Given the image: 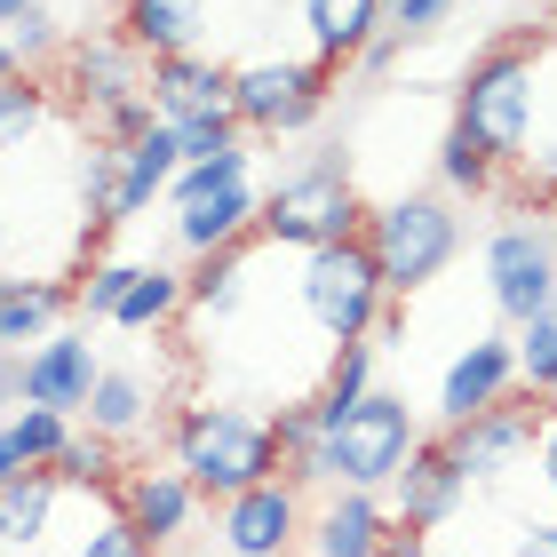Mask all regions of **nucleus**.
<instances>
[{"label":"nucleus","mask_w":557,"mask_h":557,"mask_svg":"<svg viewBox=\"0 0 557 557\" xmlns=\"http://www.w3.org/2000/svg\"><path fill=\"white\" fill-rule=\"evenodd\" d=\"M534 454H542V486L557 494V414L542 422V446H534Z\"/></svg>","instance_id":"nucleus-40"},{"label":"nucleus","mask_w":557,"mask_h":557,"mask_svg":"<svg viewBox=\"0 0 557 557\" xmlns=\"http://www.w3.org/2000/svg\"><path fill=\"white\" fill-rule=\"evenodd\" d=\"M0 40L16 48V64H24V72H33L40 57H64V33H57V16H48V0H40V9H24Z\"/></svg>","instance_id":"nucleus-33"},{"label":"nucleus","mask_w":557,"mask_h":557,"mask_svg":"<svg viewBox=\"0 0 557 557\" xmlns=\"http://www.w3.org/2000/svg\"><path fill=\"white\" fill-rule=\"evenodd\" d=\"M175 557H223V549H175Z\"/></svg>","instance_id":"nucleus-42"},{"label":"nucleus","mask_w":557,"mask_h":557,"mask_svg":"<svg viewBox=\"0 0 557 557\" xmlns=\"http://www.w3.org/2000/svg\"><path fill=\"white\" fill-rule=\"evenodd\" d=\"M326 96H335V72H326L319 57L232 64V120L247 136H302V128H319Z\"/></svg>","instance_id":"nucleus-8"},{"label":"nucleus","mask_w":557,"mask_h":557,"mask_svg":"<svg viewBox=\"0 0 557 557\" xmlns=\"http://www.w3.org/2000/svg\"><path fill=\"white\" fill-rule=\"evenodd\" d=\"M24 9H40V0H0V33H9V24H16Z\"/></svg>","instance_id":"nucleus-41"},{"label":"nucleus","mask_w":557,"mask_h":557,"mask_svg":"<svg viewBox=\"0 0 557 557\" xmlns=\"http://www.w3.org/2000/svg\"><path fill=\"white\" fill-rule=\"evenodd\" d=\"M462 494H470V478L454 470V454L438 446V438H422L414 454H407V470L391 478V525H407V534H438V525L462 510Z\"/></svg>","instance_id":"nucleus-14"},{"label":"nucleus","mask_w":557,"mask_h":557,"mask_svg":"<svg viewBox=\"0 0 557 557\" xmlns=\"http://www.w3.org/2000/svg\"><path fill=\"white\" fill-rule=\"evenodd\" d=\"M367 256L374 271H383V287L391 295H414L430 287L446 263H454V247H462V215H454V199L446 191H398L383 199V208H367Z\"/></svg>","instance_id":"nucleus-4"},{"label":"nucleus","mask_w":557,"mask_h":557,"mask_svg":"<svg viewBox=\"0 0 557 557\" xmlns=\"http://www.w3.org/2000/svg\"><path fill=\"white\" fill-rule=\"evenodd\" d=\"M359 232H367V199H359V175L343 168V151H319L295 175H278L256 215V239L271 247H335Z\"/></svg>","instance_id":"nucleus-3"},{"label":"nucleus","mask_w":557,"mask_h":557,"mask_svg":"<svg viewBox=\"0 0 557 557\" xmlns=\"http://www.w3.org/2000/svg\"><path fill=\"white\" fill-rule=\"evenodd\" d=\"M64 438H72V414L16 407L9 422H0V486H9V478H24V470H48V462L64 454Z\"/></svg>","instance_id":"nucleus-24"},{"label":"nucleus","mask_w":557,"mask_h":557,"mask_svg":"<svg viewBox=\"0 0 557 557\" xmlns=\"http://www.w3.org/2000/svg\"><path fill=\"white\" fill-rule=\"evenodd\" d=\"M24 407V350H0V422Z\"/></svg>","instance_id":"nucleus-37"},{"label":"nucleus","mask_w":557,"mask_h":557,"mask_svg":"<svg viewBox=\"0 0 557 557\" xmlns=\"http://www.w3.org/2000/svg\"><path fill=\"white\" fill-rule=\"evenodd\" d=\"M96 374H104V359H96L88 326H57L48 343L24 350V407H48V414H88V391Z\"/></svg>","instance_id":"nucleus-13"},{"label":"nucleus","mask_w":557,"mask_h":557,"mask_svg":"<svg viewBox=\"0 0 557 557\" xmlns=\"http://www.w3.org/2000/svg\"><path fill=\"white\" fill-rule=\"evenodd\" d=\"M391 534V510L383 494H359V486H335V502L302 525V542H311V557H374Z\"/></svg>","instance_id":"nucleus-21"},{"label":"nucleus","mask_w":557,"mask_h":557,"mask_svg":"<svg viewBox=\"0 0 557 557\" xmlns=\"http://www.w3.org/2000/svg\"><path fill=\"white\" fill-rule=\"evenodd\" d=\"M144 72H151V57H136L120 33L64 40V81H72V104H81V128L104 136V144H128V136L151 128Z\"/></svg>","instance_id":"nucleus-6"},{"label":"nucleus","mask_w":557,"mask_h":557,"mask_svg":"<svg viewBox=\"0 0 557 557\" xmlns=\"http://www.w3.org/2000/svg\"><path fill=\"white\" fill-rule=\"evenodd\" d=\"M112 510L128 518L151 549H175V542L191 534V518H199V486H191L175 462H168V470H128V478L112 486Z\"/></svg>","instance_id":"nucleus-16"},{"label":"nucleus","mask_w":557,"mask_h":557,"mask_svg":"<svg viewBox=\"0 0 557 557\" xmlns=\"http://www.w3.org/2000/svg\"><path fill=\"white\" fill-rule=\"evenodd\" d=\"M81 311V287L64 278H0V350H33Z\"/></svg>","instance_id":"nucleus-19"},{"label":"nucleus","mask_w":557,"mask_h":557,"mask_svg":"<svg viewBox=\"0 0 557 557\" xmlns=\"http://www.w3.org/2000/svg\"><path fill=\"white\" fill-rule=\"evenodd\" d=\"M510 391H518V350H510V335H478V343L454 350V367H446V383H438V422H470V414L502 407Z\"/></svg>","instance_id":"nucleus-17"},{"label":"nucleus","mask_w":557,"mask_h":557,"mask_svg":"<svg viewBox=\"0 0 557 557\" xmlns=\"http://www.w3.org/2000/svg\"><path fill=\"white\" fill-rule=\"evenodd\" d=\"M542 407H534V398H502V407H486V414H470V422H446L438 430V446L454 454V470H462L470 478V486H478V478H502V470H510V462H525V454H534L542 446Z\"/></svg>","instance_id":"nucleus-10"},{"label":"nucleus","mask_w":557,"mask_h":557,"mask_svg":"<svg viewBox=\"0 0 557 557\" xmlns=\"http://www.w3.org/2000/svg\"><path fill=\"white\" fill-rule=\"evenodd\" d=\"M144 96H151V120H168V128H191V120H232V64L208 57V48L151 57Z\"/></svg>","instance_id":"nucleus-12"},{"label":"nucleus","mask_w":557,"mask_h":557,"mask_svg":"<svg viewBox=\"0 0 557 557\" xmlns=\"http://www.w3.org/2000/svg\"><path fill=\"white\" fill-rule=\"evenodd\" d=\"M422 446V422L398 391H367L359 407L343 422L319 430V454H326V486H359V494H383L398 470H407V454Z\"/></svg>","instance_id":"nucleus-5"},{"label":"nucleus","mask_w":557,"mask_h":557,"mask_svg":"<svg viewBox=\"0 0 557 557\" xmlns=\"http://www.w3.org/2000/svg\"><path fill=\"white\" fill-rule=\"evenodd\" d=\"M438 184H446V199H486V191L502 184V160L462 128V120L438 136Z\"/></svg>","instance_id":"nucleus-29"},{"label":"nucleus","mask_w":557,"mask_h":557,"mask_svg":"<svg viewBox=\"0 0 557 557\" xmlns=\"http://www.w3.org/2000/svg\"><path fill=\"white\" fill-rule=\"evenodd\" d=\"M486 295L510 326L549 311L557 302V232L549 223H502L486 239Z\"/></svg>","instance_id":"nucleus-9"},{"label":"nucleus","mask_w":557,"mask_h":557,"mask_svg":"<svg viewBox=\"0 0 557 557\" xmlns=\"http://www.w3.org/2000/svg\"><path fill=\"white\" fill-rule=\"evenodd\" d=\"M302 33H311V57L326 72H350L391 33V0H302Z\"/></svg>","instance_id":"nucleus-18"},{"label":"nucleus","mask_w":557,"mask_h":557,"mask_svg":"<svg viewBox=\"0 0 557 557\" xmlns=\"http://www.w3.org/2000/svg\"><path fill=\"white\" fill-rule=\"evenodd\" d=\"M510 350H518V383L557 407V302L518 326V335H510Z\"/></svg>","instance_id":"nucleus-30"},{"label":"nucleus","mask_w":557,"mask_h":557,"mask_svg":"<svg viewBox=\"0 0 557 557\" xmlns=\"http://www.w3.org/2000/svg\"><path fill=\"white\" fill-rule=\"evenodd\" d=\"M120 40L136 57H184L208 40V0H120Z\"/></svg>","instance_id":"nucleus-22"},{"label":"nucleus","mask_w":557,"mask_h":557,"mask_svg":"<svg viewBox=\"0 0 557 557\" xmlns=\"http://www.w3.org/2000/svg\"><path fill=\"white\" fill-rule=\"evenodd\" d=\"M302 486L287 478H263V486H247L232 502H215V549L223 557H287L302 542Z\"/></svg>","instance_id":"nucleus-11"},{"label":"nucleus","mask_w":557,"mask_h":557,"mask_svg":"<svg viewBox=\"0 0 557 557\" xmlns=\"http://www.w3.org/2000/svg\"><path fill=\"white\" fill-rule=\"evenodd\" d=\"M57 478L48 470H24L0 486V549H40L48 542V518H57Z\"/></svg>","instance_id":"nucleus-25"},{"label":"nucleus","mask_w":557,"mask_h":557,"mask_svg":"<svg viewBox=\"0 0 557 557\" xmlns=\"http://www.w3.org/2000/svg\"><path fill=\"white\" fill-rule=\"evenodd\" d=\"M48 478H57V486H96L112 502V486L128 470H120V438H104V430H88V422H72V438H64V454L57 462H48Z\"/></svg>","instance_id":"nucleus-28"},{"label":"nucleus","mask_w":557,"mask_h":557,"mask_svg":"<svg viewBox=\"0 0 557 557\" xmlns=\"http://www.w3.org/2000/svg\"><path fill=\"white\" fill-rule=\"evenodd\" d=\"M175 168H184V151H175V128H168V120H151L144 136L120 144V199H112V223H136L151 199H168Z\"/></svg>","instance_id":"nucleus-20"},{"label":"nucleus","mask_w":557,"mask_h":557,"mask_svg":"<svg viewBox=\"0 0 557 557\" xmlns=\"http://www.w3.org/2000/svg\"><path fill=\"white\" fill-rule=\"evenodd\" d=\"M374 557H438V549H430V534H407V525H391Z\"/></svg>","instance_id":"nucleus-39"},{"label":"nucleus","mask_w":557,"mask_h":557,"mask_svg":"<svg viewBox=\"0 0 557 557\" xmlns=\"http://www.w3.org/2000/svg\"><path fill=\"white\" fill-rule=\"evenodd\" d=\"M184 302H191V278H184V271H175V263H144V271H136V287L120 295L112 326L144 335V326H168V319H184Z\"/></svg>","instance_id":"nucleus-27"},{"label":"nucleus","mask_w":557,"mask_h":557,"mask_svg":"<svg viewBox=\"0 0 557 557\" xmlns=\"http://www.w3.org/2000/svg\"><path fill=\"white\" fill-rule=\"evenodd\" d=\"M239 144V120H191V128H175V151L184 160H215V151Z\"/></svg>","instance_id":"nucleus-35"},{"label":"nucleus","mask_w":557,"mask_h":557,"mask_svg":"<svg viewBox=\"0 0 557 557\" xmlns=\"http://www.w3.org/2000/svg\"><path fill=\"white\" fill-rule=\"evenodd\" d=\"M374 391V343H343V350H326V374H319V391L302 398L311 407V422L326 430V422H343L359 398Z\"/></svg>","instance_id":"nucleus-26"},{"label":"nucleus","mask_w":557,"mask_h":557,"mask_svg":"<svg viewBox=\"0 0 557 557\" xmlns=\"http://www.w3.org/2000/svg\"><path fill=\"white\" fill-rule=\"evenodd\" d=\"M256 215H263V191H256V175H247V184H223V191L175 199V208H168V239L199 263V256H223V247L256 239Z\"/></svg>","instance_id":"nucleus-15"},{"label":"nucleus","mask_w":557,"mask_h":557,"mask_svg":"<svg viewBox=\"0 0 557 557\" xmlns=\"http://www.w3.org/2000/svg\"><path fill=\"white\" fill-rule=\"evenodd\" d=\"M454 120L494 151L502 168L525 160L534 144V120H542V64H534V40L510 33L494 40L486 57H470V72L454 81Z\"/></svg>","instance_id":"nucleus-2"},{"label":"nucleus","mask_w":557,"mask_h":557,"mask_svg":"<svg viewBox=\"0 0 557 557\" xmlns=\"http://www.w3.org/2000/svg\"><path fill=\"white\" fill-rule=\"evenodd\" d=\"M151 383H144V367H104L96 374V391H88V430H104V438H144L151 430Z\"/></svg>","instance_id":"nucleus-23"},{"label":"nucleus","mask_w":557,"mask_h":557,"mask_svg":"<svg viewBox=\"0 0 557 557\" xmlns=\"http://www.w3.org/2000/svg\"><path fill=\"white\" fill-rule=\"evenodd\" d=\"M40 120H48V88L33 81V72H16V81L0 88V151H24L40 136Z\"/></svg>","instance_id":"nucleus-31"},{"label":"nucleus","mask_w":557,"mask_h":557,"mask_svg":"<svg viewBox=\"0 0 557 557\" xmlns=\"http://www.w3.org/2000/svg\"><path fill=\"white\" fill-rule=\"evenodd\" d=\"M136 271H144V263H104V256H96L88 278H81V326H112L120 295L136 287Z\"/></svg>","instance_id":"nucleus-32"},{"label":"nucleus","mask_w":557,"mask_h":557,"mask_svg":"<svg viewBox=\"0 0 557 557\" xmlns=\"http://www.w3.org/2000/svg\"><path fill=\"white\" fill-rule=\"evenodd\" d=\"M168 454L199 486V502H232L247 486H263V478H278V422L247 414V407H223V398H199V407L175 414Z\"/></svg>","instance_id":"nucleus-1"},{"label":"nucleus","mask_w":557,"mask_h":557,"mask_svg":"<svg viewBox=\"0 0 557 557\" xmlns=\"http://www.w3.org/2000/svg\"><path fill=\"white\" fill-rule=\"evenodd\" d=\"M510 557H557V518H549V525H518Z\"/></svg>","instance_id":"nucleus-38"},{"label":"nucleus","mask_w":557,"mask_h":557,"mask_svg":"<svg viewBox=\"0 0 557 557\" xmlns=\"http://www.w3.org/2000/svg\"><path fill=\"white\" fill-rule=\"evenodd\" d=\"M446 16H454V0H391V33H398V40H422V33H438Z\"/></svg>","instance_id":"nucleus-36"},{"label":"nucleus","mask_w":557,"mask_h":557,"mask_svg":"<svg viewBox=\"0 0 557 557\" xmlns=\"http://www.w3.org/2000/svg\"><path fill=\"white\" fill-rule=\"evenodd\" d=\"M295 295H302V319L319 326L326 343H367L374 335V319H383V271H374L367 256V239H335V247H302V278H295Z\"/></svg>","instance_id":"nucleus-7"},{"label":"nucleus","mask_w":557,"mask_h":557,"mask_svg":"<svg viewBox=\"0 0 557 557\" xmlns=\"http://www.w3.org/2000/svg\"><path fill=\"white\" fill-rule=\"evenodd\" d=\"M72 557H160V549H151V542L136 534V525H128V518H120V510H112V518H104V525H96V534H88L81 549H72Z\"/></svg>","instance_id":"nucleus-34"}]
</instances>
